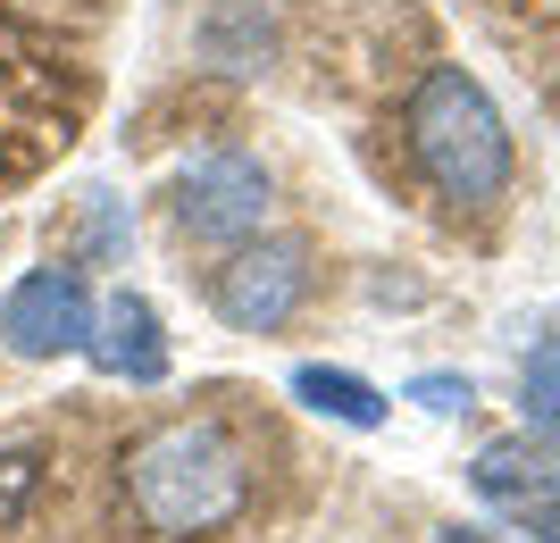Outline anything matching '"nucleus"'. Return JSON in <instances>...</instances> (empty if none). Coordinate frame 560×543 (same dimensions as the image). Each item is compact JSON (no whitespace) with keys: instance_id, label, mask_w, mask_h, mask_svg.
<instances>
[{"instance_id":"obj_1","label":"nucleus","mask_w":560,"mask_h":543,"mask_svg":"<svg viewBox=\"0 0 560 543\" xmlns=\"http://www.w3.org/2000/svg\"><path fill=\"white\" fill-rule=\"evenodd\" d=\"M259 460L226 418H167L126 451V510L167 543L226 535L252 510Z\"/></svg>"},{"instance_id":"obj_2","label":"nucleus","mask_w":560,"mask_h":543,"mask_svg":"<svg viewBox=\"0 0 560 543\" xmlns=\"http://www.w3.org/2000/svg\"><path fill=\"white\" fill-rule=\"evenodd\" d=\"M401 142H410V160H419L427 192L452 201V210L486 217L502 210V192H511V126L493 109V93L477 84L468 68H427L410 84V109H401Z\"/></svg>"},{"instance_id":"obj_3","label":"nucleus","mask_w":560,"mask_h":543,"mask_svg":"<svg viewBox=\"0 0 560 543\" xmlns=\"http://www.w3.org/2000/svg\"><path fill=\"white\" fill-rule=\"evenodd\" d=\"M268 167L252 151H201L192 167H176L167 185V217L185 226L192 243H252L268 226Z\"/></svg>"},{"instance_id":"obj_4","label":"nucleus","mask_w":560,"mask_h":543,"mask_svg":"<svg viewBox=\"0 0 560 543\" xmlns=\"http://www.w3.org/2000/svg\"><path fill=\"white\" fill-rule=\"evenodd\" d=\"M310 302V251L302 243H234V260L210 276V309L234 334H277Z\"/></svg>"},{"instance_id":"obj_5","label":"nucleus","mask_w":560,"mask_h":543,"mask_svg":"<svg viewBox=\"0 0 560 543\" xmlns=\"http://www.w3.org/2000/svg\"><path fill=\"white\" fill-rule=\"evenodd\" d=\"M93 284L75 268H34V276L9 284L0 302V343L18 359H59V352H84L93 343Z\"/></svg>"},{"instance_id":"obj_6","label":"nucleus","mask_w":560,"mask_h":543,"mask_svg":"<svg viewBox=\"0 0 560 543\" xmlns=\"http://www.w3.org/2000/svg\"><path fill=\"white\" fill-rule=\"evenodd\" d=\"M101 377L117 385H160L167 377V334H160V309L142 302V293H109L93 309V343H84Z\"/></svg>"},{"instance_id":"obj_7","label":"nucleus","mask_w":560,"mask_h":543,"mask_svg":"<svg viewBox=\"0 0 560 543\" xmlns=\"http://www.w3.org/2000/svg\"><path fill=\"white\" fill-rule=\"evenodd\" d=\"M468 485L486 501H502V510H560V451L552 444H527V435H493L486 451H477V469H468Z\"/></svg>"},{"instance_id":"obj_8","label":"nucleus","mask_w":560,"mask_h":543,"mask_svg":"<svg viewBox=\"0 0 560 543\" xmlns=\"http://www.w3.org/2000/svg\"><path fill=\"white\" fill-rule=\"evenodd\" d=\"M293 402L335 418V426H385V393L369 377H351V368H318V359L293 368Z\"/></svg>"},{"instance_id":"obj_9","label":"nucleus","mask_w":560,"mask_h":543,"mask_svg":"<svg viewBox=\"0 0 560 543\" xmlns=\"http://www.w3.org/2000/svg\"><path fill=\"white\" fill-rule=\"evenodd\" d=\"M518 393H527V418H536L544 435L560 444V334L527 352V377H518Z\"/></svg>"},{"instance_id":"obj_10","label":"nucleus","mask_w":560,"mask_h":543,"mask_svg":"<svg viewBox=\"0 0 560 543\" xmlns=\"http://www.w3.org/2000/svg\"><path fill=\"white\" fill-rule=\"evenodd\" d=\"M34 476H43V460H34V451H0V527H9V519L25 510Z\"/></svg>"},{"instance_id":"obj_11","label":"nucleus","mask_w":560,"mask_h":543,"mask_svg":"<svg viewBox=\"0 0 560 543\" xmlns=\"http://www.w3.org/2000/svg\"><path fill=\"white\" fill-rule=\"evenodd\" d=\"M410 402L435 410V418H452V410H468L477 393H468V377H444V368H435V377H410Z\"/></svg>"},{"instance_id":"obj_12","label":"nucleus","mask_w":560,"mask_h":543,"mask_svg":"<svg viewBox=\"0 0 560 543\" xmlns=\"http://www.w3.org/2000/svg\"><path fill=\"white\" fill-rule=\"evenodd\" d=\"M536 535H544V543H560V510H544V519H536Z\"/></svg>"},{"instance_id":"obj_13","label":"nucleus","mask_w":560,"mask_h":543,"mask_svg":"<svg viewBox=\"0 0 560 543\" xmlns=\"http://www.w3.org/2000/svg\"><path fill=\"white\" fill-rule=\"evenodd\" d=\"M435 543H493V535H477V527H452V535H435Z\"/></svg>"}]
</instances>
